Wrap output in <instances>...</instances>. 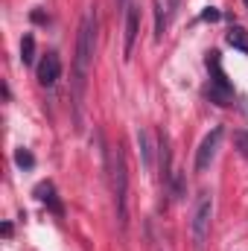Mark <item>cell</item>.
<instances>
[{"mask_svg":"<svg viewBox=\"0 0 248 251\" xmlns=\"http://www.w3.org/2000/svg\"><path fill=\"white\" fill-rule=\"evenodd\" d=\"M94 50H97V9H88L79 35H76V56H73V105H76V123L82 117V100L88 91V76L94 64Z\"/></svg>","mask_w":248,"mask_h":251,"instance_id":"6da1fadb","label":"cell"},{"mask_svg":"<svg viewBox=\"0 0 248 251\" xmlns=\"http://www.w3.org/2000/svg\"><path fill=\"white\" fill-rule=\"evenodd\" d=\"M108 161V178H111V196H114V216L117 225L125 228L128 225V170H125V152L123 146H111L105 152Z\"/></svg>","mask_w":248,"mask_h":251,"instance_id":"7a4b0ae2","label":"cell"},{"mask_svg":"<svg viewBox=\"0 0 248 251\" xmlns=\"http://www.w3.org/2000/svg\"><path fill=\"white\" fill-rule=\"evenodd\" d=\"M210 222H213V193H198L196 207H193V219H190V234L196 249H204L207 237H210Z\"/></svg>","mask_w":248,"mask_h":251,"instance_id":"3957f363","label":"cell"},{"mask_svg":"<svg viewBox=\"0 0 248 251\" xmlns=\"http://www.w3.org/2000/svg\"><path fill=\"white\" fill-rule=\"evenodd\" d=\"M207 70H210V85H207V97L216 102V105H228L231 100H234V88H231V82L225 79V70H222V59H219V53L213 50V53H207Z\"/></svg>","mask_w":248,"mask_h":251,"instance_id":"277c9868","label":"cell"},{"mask_svg":"<svg viewBox=\"0 0 248 251\" xmlns=\"http://www.w3.org/2000/svg\"><path fill=\"white\" fill-rule=\"evenodd\" d=\"M222 137H225V128H222V126H216V128H210V131L204 134V140L198 143V152H196V173H204V170L213 164Z\"/></svg>","mask_w":248,"mask_h":251,"instance_id":"5b68a950","label":"cell"},{"mask_svg":"<svg viewBox=\"0 0 248 251\" xmlns=\"http://www.w3.org/2000/svg\"><path fill=\"white\" fill-rule=\"evenodd\" d=\"M35 73H38V82H41L44 88H53V85L62 79V59H59V53H47V56L38 62Z\"/></svg>","mask_w":248,"mask_h":251,"instance_id":"8992f818","label":"cell"},{"mask_svg":"<svg viewBox=\"0 0 248 251\" xmlns=\"http://www.w3.org/2000/svg\"><path fill=\"white\" fill-rule=\"evenodd\" d=\"M137 32H140V6H137V3H128V6H125V44H123L125 59H131V53H134Z\"/></svg>","mask_w":248,"mask_h":251,"instance_id":"52a82bcc","label":"cell"},{"mask_svg":"<svg viewBox=\"0 0 248 251\" xmlns=\"http://www.w3.org/2000/svg\"><path fill=\"white\" fill-rule=\"evenodd\" d=\"M158 164H161V181H164V187H170L175 170H173V149H170L167 131H158Z\"/></svg>","mask_w":248,"mask_h":251,"instance_id":"ba28073f","label":"cell"},{"mask_svg":"<svg viewBox=\"0 0 248 251\" xmlns=\"http://www.w3.org/2000/svg\"><path fill=\"white\" fill-rule=\"evenodd\" d=\"M35 196H38V201L47 204L56 216H64V207H62V201H59V196H56V187H53L50 181H41V184L35 187Z\"/></svg>","mask_w":248,"mask_h":251,"instance_id":"9c48e42d","label":"cell"},{"mask_svg":"<svg viewBox=\"0 0 248 251\" xmlns=\"http://www.w3.org/2000/svg\"><path fill=\"white\" fill-rule=\"evenodd\" d=\"M225 41H228L234 50H240V53H246L248 56V32L243 29V26H231L228 35H225Z\"/></svg>","mask_w":248,"mask_h":251,"instance_id":"30bf717a","label":"cell"},{"mask_svg":"<svg viewBox=\"0 0 248 251\" xmlns=\"http://www.w3.org/2000/svg\"><path fill=\"white\" fill-rule=\"evenodd\" d=\"M137 146H140L143 167L152 170V143H149V131H146V128H137Z\"/></svg>","mask_w":248,"mask_h":251,"instance_id":"8fae6325","label":"cell"},{"mask_svg":"<svg viewBox=\"0 0 248 251\" xmlns=\"http://www.w3.org/2000/svg\"><path fill=\"white\" fill-rule=\"evenodd\" d=\"M21 62H24V64H32V62H35V38H32L29 32L21 38Z\"/></svg>","mask_w":248,"mask_h":251,"instance_id":"7c38bea8","label":"cell"},{"mask_svg":"<svg viewBox=\"0 0 248 251\" xmlns=\"http://www.w3.org/2000/svg\"><path fill=\"white\" fill-rule=\"evenodd\" d=\"M152 9H155V41H161L164 38V29H167V18H164L161 0H152Z\"/></svg>","mask_w":248,"mask_h":251,"instance_id":"4fadbf2b","label":"cell"},{"mask_svg":"<svg viewBox=\"0 0 248 251\" xmlns=\"http://www.w3.org/2000/svg\"><path fill=\"white\" fill-rule=\"evenodd\" d=\"M170 193H173V199H184L187 196V190H184V173H178V170H175V173H173V181H170Z\"/></svg>","mask_w":248,"mask_h":251,"instance_id":"5bb4252c","label":"cell"},{"mask_svg":"<svg viewBox=\"0 0 248 251\" xmlns=\"http://www.w3.org/2000/svg\"><path fill=\"white\" fill-rule=\"evenodd\" d=\"M15 164H18V167H24V170H32V167H35V158H32V152H29V149H24V146H21V149H15Z\"/></svg>","mask_w":248,"mask_h":251,"instance_id":"9a60e30c","label":"cell"},{"mask_svg":"<svg viewBox=\"0 0 248 251\" xmlns=\"http://www.w3.org/2000/svg\"><path fill=\"white\" fill-rule=\"evenodd\" d=\"M237 143H240V152L248 158V131H237Z\"/></svg>","mask_w":248,"mask_h":251,"instance_id":"2e32d148","label":"cell"},{"mask_svg":"<svg viewBox=\"0 0 248 251\" xmlns=\"http://www.w3.org/2000/svg\"><path fill=\"white\" fill-rule=\"evenodd\" d=\"M201 18H204V21H219V12H216V9H207Z\"/></svg>","mask_w":248,"mask_h":251,"instance_id":"e0dca14e","label":"cell"},{"mask_svg":"<svg viewBox=\"0 0 248 251\" xmlns=\"http://www.w3.org/2000/svg\"><path fill=\"white\" fill-rule=\"evenodd\" d=\"M178 3H181V0H167V12H170V15H173V12H175V9H178Z\"/></svg>","mask_w":248,"mask_h":251,"instance_id":"ac0fdd59","label":"cell"},{"mask_svg":"<svg viewBox=\"0 0 248 251\" xmlns=\"http://www.w3.org/2000/svg\"><path fill=\"white\" fill-rule=\"evenodd\" d=\"M117 6H123V9H125V6H128V0H117Z\"/></svg>","mask_w":248,"mask_h":251,"instance_id":"d6986e66","label":"cell"},{"mask_svg":"<svg viewBox=\"0 0 248 251\" xmlns=\"http://www.w3.org/2000/svg\"><path fill=\"white\" fill-rule=\"evenodd\" d=\"M246 9H248V0H246Z\"/></svg>","mask_w":248,"mask_h":251,"instance_id":"ffe728a7","label":"cell"}]
</instances>
